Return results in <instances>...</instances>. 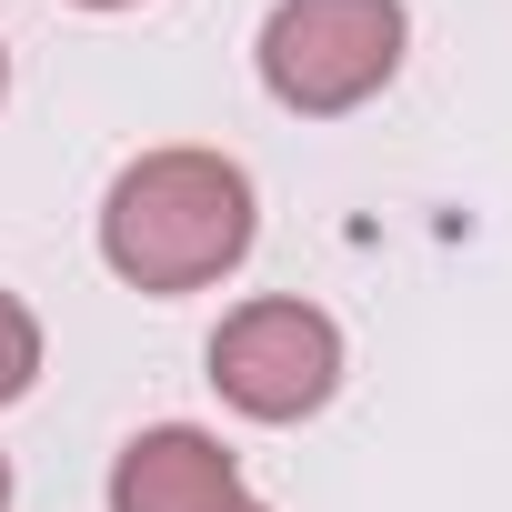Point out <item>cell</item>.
<instances>
[{
    "instance_id": "6da1fadb",
    "label": "cell",
    "mask_w": 512,
    "mask_h": 512,
    "mask_svg": "<svg viewBox=\"0 0 512 512\" xmlns=\"http://www.w3.org/2000/svg\"><path fill=\"white\" fill-rule=\"evenodd\" d=\"M101 272L141 302H191V292H221L251 241H262V181L251 161L211 151V141H161V151H131L101 191Z\"/></svg>"
},
{
    "instance_id": "7a4b0ae2",
    "label": "cell",
    "mask_w": 512,
    "mask_h": 512,
    "mask_svg": "<svg viewBox=\"0 0 512 512\" xmlns=\"http://www.w3.org/2000/svg\"><path fill=\"white\" fill-rule=\"evenodd\" d=\"M412 61V11L402 0H272L251 31V71H262L272 111L292 121H352L372 111Z\"/></svg>"
},
{
    "instance_id": "3957f363",
    "label": "cell",
    "mask_w": 512,
    "mask_h": 512,
    "mask_svg": "<svg viewBox=\"0 0 512 512\" xmlns=\"http://www.w3.org/2000/svg\"><path fill=\"white\" fill-rule=\"evenodd\" d=\"M342 372H352V342L302 292H251L201 342V382L221 392V412L231 422H262V432H292V422L332 412Z\"/></svg>"
},
{
    "instance_id": "277c9868",
    "label": "cell",
    "mask_w": 512,
    "mask_h": 512,
    "mask_svg": "<svg viewBox=\"0 0 512 512\" xmlns=\"http://www.w3.org/2000/svg\"><path fill=\"white\" fill-rule=\"evenodd\" d=\"M241 482L231 442L201 432V422H141L121 452H111V512H221Z\"/></svg>"
},
{
    "instance_id": "5b68a950",
    "label": "cell",
    "mask_w": 512,
    "mask_h": 512,
    "mask_svg": "<svg viewBox=\"0 0 512 512\" xmlns=\"http://www.w3.org/2000/svg\"><path fill=\"white\" fill-rule=\"evenodd\" d=\"M41 362H51V342H41V312H31L11 282H0V412L41 392Z\"/></svg>"
},
{
    "instance_id": "8992f818",
    "label": "cell",
    "mask_w": 512,
    "mask_h": 512,
    "mask_svg": "<svg viewBox=\"0 0 512 512\" xmlns=\"http://www.w3.org/2000/svg\"><path fill=\"white\" fill-rule=\"evenodd\" d=\"M61 11H101L111 21V11H141V0H61Z\"/></svg>"
},
{
    "instance_id": "52a82bcc",
    "label": "cell",
    "mask_w": 512,
    "mask_h": 512,
    "mask_svg": "<svg viewBox=\"0 0 512 512\" xmlns=\"http://www.w3.org/2000/svg\"><path fill=\"white\" fill-rule=\"evenodd\" d=\"M21 502V472H11V452H0V512H11Z\"/></svg>"
},
{
    "instance_id": "ba28073f",
    "label": "cell",
    "mask_w": 512,
    "mask_h": 512,
    "mask_svg": "<svg viewBox=\"0 0 512 512\" xmlns=\"http://www.w3.org/2000/svg\"><path fill=\"white\" fill-rule=\"evenodd\" d=\"M221 512H272V502H262V492H231V502H221Z\"/></svg>"
},
{
    "instance_id": "9c48e42d",
    "label": "cell",
    "mask_w": 512,
    "mask_h": 512,
    "mask_svg": "<svg viewBox=\"0 0 512 512\" xmlns=\"http://www.w3.org/2000/svg\"><path fill=\"white\" fill-rule=\"evenodd\" d=\"M0 101H11V41H0Z\"/></svg>"
}]
</instances>
